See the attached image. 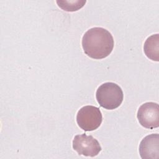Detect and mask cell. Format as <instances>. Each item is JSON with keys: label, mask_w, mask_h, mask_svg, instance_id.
<instances>
[{"label": "cell", "mask_w": 159, "mask_h": 159, "mask_svg": "<svg viewBox=\"0 0 159 159\" xmlns=\"http://www.w3.org/2000/svg\"><path fill=\"white\" fill-rule=\"evenodd\" d=\"M145 55L150 60L159 61V34H156L148 37L143 45Z\"/></svg>", "instance_id": "7"}, {"label": "cell", "mask_w": 159, "mask_h": 159, "mask_svg": "<svg viewBox=\"0 0 159 159\" xmlns=\"http://www.w3.org/2000/svg\"><path fill=\"white\" fill-rule=\"evenodd\" d=\"M140 124L147 129H153L159 126V107L153 102H147L142 104L137 113Z\"/></svg>", "instance_id": "5"}, {"label": "cell", "mask_w": 159, "mask_h": 159, "mask_svg": "<svg viewBox=\"0 0 159 159\" xmlns=\"http://www.w3.org/2000/svg\"><path fill=\"white\" fill-rule=\"evenodd\" d=\"M112 34L102 27H93L87 30L82 38L84 52L91 58L102 59L107 57L114 48Z\"/></svg>", "instance_id": "1"}, {"label": "cell", "mask_w": 159, "mask_h": 159, "mask_svg": "<svg viewBox=\"0 0 159 159\" xmlns=\"http://www.w3.org/2000/svg\"><path fill=\"white\" fill-rule=\"evenodd\" d=\"M86 1H57L58 6L68 12H74L83 7Z\"/></svg>", "instance_id": "8"}, {"label": "cell", "mask_w": 159, "mask_h": 159, "mask_svg": "<svg viewBox=\"0 0 159 159\" xmlns=\"http://www.w3.org/2000/svg\"><path fill=\"white\" fill-rule=\"evenodd\" d=\"M102 116L100 109L93 106H85L80 109L76 115L78 126L84 131H93L101 124Z\"/></svg>", "instance_id": "3"}, {"label": "cell", "mask_w": 159, "mask_h": 159, "mask_svg": "<svg viewBox=\"0 0 159 159\" xmlns=\"http://www.w3.org/2000/svg\"><path fill=\"white\" fill-rule=\"evenodd\" d=\"M96 98L101 107L107 110H113L122 104L124 93L121 88L116 83L106 82L98 87Z\"/></svg>", "instance_id": "2"}, {"label": "cell", "mask_w": 159, "mask_h": 159, "mask_svg": "<svg viewBox=\"0 0 159 159\" xmlns=\"http://www.w3.org/2000/svg\"><path fill=\"white\" fill-rule=\"evenodd\" d=\"M73 148L80 155L94 157L101 151L99 142L92 135L85 134L75 136L73 140Z\"/></svg>", "instance_id": "4"}, {"label": "cell", "mask_w": 159, "mask_h": 159, "mask_svg": "<svg viewBox=\"0 0 159 159\" xmlns=\"http://www.w3.org/2000/svg\"><path fill=\"white\" fill-rule=\"evenodd\" d=\"M139 153L143 159L159 158V135L152 134L145 137L139 145Z\"/></svg>", "instance_id": "6"}]
</instances>
